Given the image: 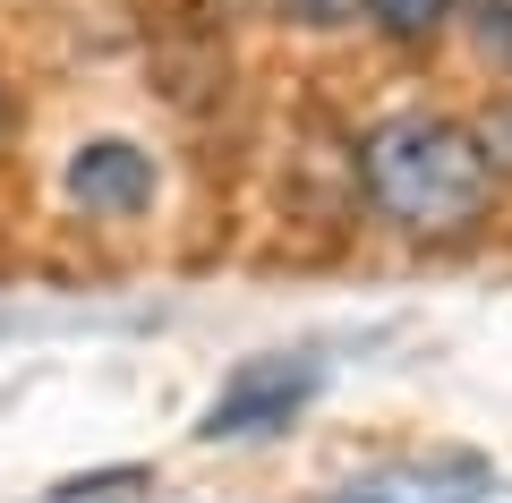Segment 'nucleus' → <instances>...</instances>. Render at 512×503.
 <instances>
[{
	"mask_svg": "<svg viewBox=\"0 0 512 503\" xmlns=\"http://www.w3.org/2000/svg\"><path fill=\"white\" fill-rule=\"evenodd\" d=\"M350 188L359 205L402 239H427V248H453V239H478L504 205V171L487 162L470 120L427 103H393L359 128L350 145Z\"/></svg>",
	"mask_w": 512,
	"mask_h": 503,
	"instance_id": "nucleus-1",
	"label": "nucleus"
},
{
	"mask_svg": "<svg viewBox=\"0 0 512 503\" xmlns=\"http://www.w3.org/2000/svg\"><path fill=\"white\" fill-rule=\"evenodd\" d=\"M60 197L86 222H146L154 197H163V162L137 137H77L69 162H60Z\"/></svg>",
	"mask_w": 512,
	"mask_h": 503,
	"instance_id": "nucleus-2",
	"label": "nucleus"
},
{
	"mask_svg": "<svg viewBox=\"0 0 512 503\" xmlns=\"http://www.w3.org/2000/svg\"><path fill=\"white\" fill-rule=\"evenodd\" d=\"M316 393V359H248L197 418V444H256V435H282Z\"/></svg>",
	"mask_w": 512,
	"mask_h": 503,
	"instance_id": "nucleus-3",
	"label": "nucleus"
},
{
	"mask_svg": "<svg viewBox=\"0 0 512 503\" xmlns=\"http://www.w3.org/2000/svg\"><path fill=\"white\" fill-rule=\"evenodd\" d=\"M495 461L478 452H410V461H376L359 478H342L325 503H487Z\"/></svg>",
	"mask_w": 512,
	"mask_h": 503,
	"instance_id": "nucleus-4",
	"label": "nucleus"
},
{
	"mask_svg": "<svg viewBox=\"0 0 512 503\" xmlns=\"http://www.w3.org/2000/svg\"><path fill=\"white\" fill-rule=\"evenodd\" d=\"M453 26V0H367V35H384L393 52H427Z\"/></svg>",
	"mask_w": 512,
	"mask_h": 503,
	"instance_id": "nucleus-5",
	"label": "nucleus"
},
{
	"mask_svg": "<svg viewBox=\"0 0 512 503\" xmlns=\"http://www.w3.org/2000/svg\"><path fill=\"white\" fill-rule=\"evenodd\" d=\"M154 495V469L146 461H111V469H86V478H60L43 503H137Z\"/></svg>",
	"mask_w": 512,
	"mask_h": 503,
	"instance_id": "nucleus-6",
	"label": "nucleus"
},
{
	"mask_svg": "<svg viewBox=\"0 0 512 503\" xmlns=\"http://www.w3.org/2000/svg\"><path fill=\"white\" fill-rule=\"evenodd\" d=\"M453 26L470 35V52L487 60V69L512 77V0H453Z\"/></svg>",
	"mask_w": 512,
	"mask_h": 503,
	"instance_id": "nucleus-7",
	"label": "nucleus"
},
{
	"mask_svg": "<svg viewBox=\"0 0 512 503\" xmlns=\"http://www.w3.org/2000/svg\"><path fill=\"white\" fill-rule=\"evenodd\" d=\"M470 128H478V145H487V162L512 180V86H504V94H487V103L470 111Z\"/></svg>",
	"mask_w": 512,
	"mask_h": 503,
	"instance_id": "nucleus-8",
	"label": "nucleus"
},
{
	"mask_svg": "<svg viewBox=\"0 0 512 503\" xmlns=\"http://www.w3.org/2000/svg\"><path fill=\"white\" fill-rule=\"evenodd\" d=\"M291 26H316V35H342V26H367V0H282Z\"/></svg>",
	"mask_w": 512,
	"mask_h": 503,
	"instance_id": "nucleus-9",
	"label": "nucleus"
},
{
	"mask_svg": "<svg viewBox=\"0 0 512 503\" xmlns=\"http://www.w3.org/2000/svg\"><path fill=\"white\" fill-rule=\"evenodd\" d=\"M0 128H9V103H0Z\"/></svg>",
	"mask_w": 512,
	"mask_h": 503,
	"instance_id": "nucleus-10",
	"label": "nucleus"
}]
</instances>
